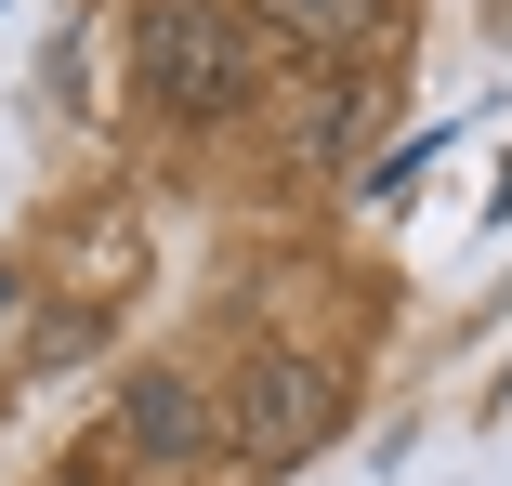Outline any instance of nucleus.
<instances>
[{
    "mask_svg": "<svg viewBox=\"0 0 512 486\" xmlns=\"http://www.w3.org/2000/svg\"><path fill=\"white\" fill-rule=\"evenodd\" d=\"M132 66H145V92L171 119H237L263 92V27L237 14V0H145Z\"/></svg>",
    "mask_w": 512,
    "mask_h": 486,
    "instance_id": "1",
    "label": "nucleus"
},
{
    "mask_svg": "<svg viewBox=\"0 0 512 486\" xmlns=\"http://www.w3.org/2000/svg\"><path fill=\"white\" fill-rule=\"evenodd\" d=\"M224 434H237L250 460H316V447L342 434V381H329L316 355L263 342V355L237 368V395H224Z\"/></svg>",
    "mask_w": 512,
    "mask_h": 486,
    "instance_id": "2",
    "label": "nucleus"
},
{
    "mask_svg": "<svg viewBox=\"0 0 512 486\" xmlns=\"http://www.w3.org/2000/svg\"><path fill=\"white\" fill-rule=\"evenodd\" d=\"M211 434H224V408L197 395L184 368H132V381H119V447H132V460H197Z\"/></svg>",
    "mask_w": 512,
    "mask_h": 486,
    "instance_id": "3",
    "label": "nucleus"
},
{
    "mask_svg": "<svg viewBox=\"0 0 512 486\" xmlns=\"http://www.w3.org/2000/svg\"><path fill=\"white\" fill-rule=\"evenodd\" d=\"M237 14H250L263 40H289V53H355V40L381 27V0H237Z\"/></svg>",
    "mask_w": 512,
    "mask_h": 486,
    "instance_id": "4",
    "label": "nucleus"
},
{
    "mask_svg": "<svg viewBox=\"0 0 512 486\" xmlns=\"http://www.w3.org/2000/svg\"><path fill=\"white\" fill-rule=\"evenodd\" d=\"M53 486H119V460H106V447H79V460H66Z\"/></svg>",
    "mask_w": 512,
    "mask_h": 486,
    "instance_id": "5",
    "label": "nucleus"
}]
</instances>
